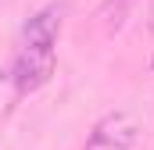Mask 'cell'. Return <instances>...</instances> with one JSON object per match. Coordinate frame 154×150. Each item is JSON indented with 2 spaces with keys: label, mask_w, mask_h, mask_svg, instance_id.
I'll list each match as a JSON object with an SVG mask.
<instances>
[{
  "label": "cell",
  "mask_w": 154,
  "mask_h": 150,
  "mask_svg": "<svg viewBox=\"0 0 154 150\" xmlns=\"http://www.w3.org/2000/svg\"><path fill=\"white\" fill-rule=\"evenodd\" d=\"M54 64H57V50H54V46H22L18 57H14V64H11L7 72L14 79L18 93L25 97V93H36V89H43V86L50 82Z\"/></svg>",
  "instance_id": "6da1fadb"
},
{
  "label": "cell",
  "mask_w": 154,
  "mask_h": 150,
  "mask_svg": "<svg viewBox=\"0 0 154 150\" xmlns=\"http://www.w3.org/2000/svg\"><path fill=\"white\" fill-rule=\"evenodd\" d=\"M133 143H136V118L125 111H111L93 125L86 150H129Z\"/></svg>",
  "instance_id": "7a4b0ae2"
},
{
  "label": "cell",
  "mask_w": 154,
  "mask_h": 150,
  "mask_svg": "<svg viewBox=\"0 0 154 150\" xmlns=\"http://www.w3.org/2000/svg\"><path fill=\"white\" fill-rule=\"evenodd\" d=\"M65 25V4H50L39 14H32L22 29V46H54L57 32Z\"/></svg>",
  "instance_id": "3957f363"
},
{
  "label": "cell",
  "mask_w": 154,
  "mask_h": 150,
  "mask_svg": "<svg viewBox=\"0 0 154 150\" xmlns=\"http://www.w3.org/2000/svg\"><path fill=\"white\" fill-rule=\"evenodd\" d=\"M133 4H136V0H104L93 18H97V25H100L104 32H118V29L125 25L129 11H133Z\"/></svg>",
  "instance_id": "277c9868"
},
{
  "label": "cell",
  "mask_w": 154,
  "mask_h": 150,
  "mask_svg": "<svg viewBox=\"0 0 154 150\" xmlns=\"http://www.w3.org/2000/svg\"><path fill=\"white\" fill-rule=\"evenodd\" d=\"M18 100H22V93H18V86H14L11 72H0V118H7V114L14 111Z\"/></svg>",
  "instance_id": "5b68a950"
},
{
  "label": "cell",
  "mask_w": 154,
  "mask_h": 150,
  "mask_svg": "<svg viewBox=\"0 0 154 150\" xmlns=\"http://www.w3.org/2000/svg\"><path fill=\"white\" fill-rule=\"evenodd\" d=\"M147 25H151V32H154V4H151V18H147Z\"/></svg>",
  "instance_id": "8992f818"
},
{
  "label": "cell",
  "mask_w": 154,
  "mask_h": 150,
  "mask_svg": "<svg viewBox=\"0 0 154 150\" xmlns=\"http://www.w3.org/2000/svg\"><path fill=\"white\" fill-rule=\"evenodd\" d=\"M151 68H154V57H151Z\"/></svg>",
  "instance_id": "52a82bcc"
}]
</instances>
